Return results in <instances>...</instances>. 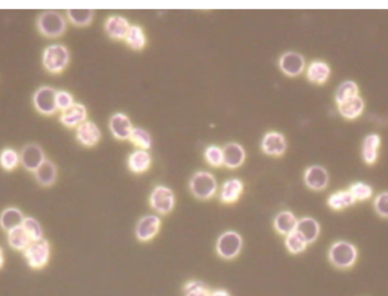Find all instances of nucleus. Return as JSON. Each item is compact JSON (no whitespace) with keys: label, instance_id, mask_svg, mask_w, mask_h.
<instances>
[{"label":"nucleus","instance_id":"30","mask_svg":"<svg viewBox=\"0 0 388 296\" xmlns=\"http://www.w3.org/2000/svg\"><path fill=\"white\" fill-rule=\"evenodd\" d=\"M7 242H8L12 249L15 250V251H22L23 252L31 244L32 241L28 237V233L24 230V228L21 226L7 233Z\"/></svg>","mask_w":388,"mask_h":296},{"label":"nucleus","instance_id":"4","mask_svg":"<svg viewBox=\"0 0 388 296\" xmlns=\"http://www.w3.org/2000/svg\"><path fill=\"white\" fill-rule=\"evenodd\" d=\"M188 189L192 196L201 201H207L216 196L218 191V183L216 177L207 170H199L192 175L188 182Z\"/></svg>","mask_w":388,"mask_h":296},{"label":"nucleus","instance_id":"15","mask_svg":"<svg viewBox=\"0 0 388 296\" xmlns=\"http://www.w3.org/2000/svg\"><path fill=\"white\" fill-rule=\"evenodd\" d=\"M108 127L112 136L118 141L130 140L132 131L134 129L130 117L124 113H114L113 116L110 117Z\"/></svg>","mask_w":388,"mask_h":296},{"label":"nucleus","instance_id":"3","mask_svg":"<svg viewBox=\"0 0 388 296\" xmlns=\"http://www.w3.org/2000/svg\"><path fill=\"white\" fill-rule=\"evenodd\" d=\"M357 246L348 241H337L333 243L328 250V260L335 268L350 269L358 260Z\"/></svg>","mask_w":388,"mask_h":296},{"label":"nucleus","instance_id":"14","mask_svg":"<svg viewBox=\"0 0 388 296\" xmlns=\"http://www.w3.org/2000/svg\"><path fill=\"white\" fill-rule=\"evenodd\" d=\"M303 181L308 189L319 192L328 186L329 174L323 166L312 165L304 172Z\"/></svg>","mask_w":388,"mask_h":296},{"label":"nucleus","instance_id":"20","mask_svg":"<svg viewBox=\"0 0 388 296\" xmlns=\"http://www.w3.org/2000/svg\"><path fill=\"white\" fill-rule=\"evenodd\" d=\"M33 175H35V182L39 185L42 186V187H51L56 183L57 177H58V168L51 159L47 158L40 167L35 170Z\"/></svg>","mask_w":388,"mask_h":296},{"label":"nucleus","instance_id":"36","mask_svg":"<svg viewBox=\"0 0 388 296\" xmlns=\"http://www.w3.org/2000/svg\"><path fill=\"white\" fill-rule=\"evenodd\" d=\"M204 160L207 161V164L213 168H220L224 166V152L222 148L218 145H208L204 149Z\"/></svg>","mask_w":388,"mask_h":296},{"label":"nucleus","instance_id":"25","mask_svg":"<svg viewBox=\"0 0 388 296\" xmlns=\"http://www.w3.org/2000/svg\"><path fill=\"white\" fill-rule=\"evenodd\" d=\"M152 158L147 150L136 149L127 158V167L132 173L144 174L150 169Z\"/></svg>","mask_w":388,"mask_h":296},{"label":"nucleus","instance_id":"41","mask_svg":"<svg viewBox=\"0 0 388 296\" xmlns=\"http://www.w3.org/2000/svg\"><path fill=\"white\" fill-rule=\"evenodd\" d=\"M74 104H76V101L71 92L66 91V90H57L56 104L58 111L62 113V111L69 109Z\"/></svg>","mask_w":388,"mask_h":296},{"label":"nucleus","instance_id":"19","mask_svg":"<svg viewBox=\"0 0 388 296\" xmlns=\"http://www.w3.org/2000/svg\"><path fill=\"white\" fill-rule=\"evenodd\" d=\"M245 191V184L240 178H229L220 187V200L225 205H233L238 202Z\"/></svg>","mask_w":388,"mask_h":296},{"label":"nucleus","instance_id":"5","mask_svg":"<svg viewBox=\"0 0 388 296\" xmlns=\"http://www.w3.org/2000/svg\"><path fill=\"white\" fill-rule=\"evenodd\" d=\"M28 267L35 270L44 269L49 263L51 255V243L46 239L31 242V244L23 251Z\"/></svg>","mask_w":388,"mask_h":296},{"label":"nucleus","instance_id":"32","mask_svg":"<svg viewBox=\"0 0 388 296\" xmlns=\"http://www.w3.org/2000/svg\"><path fill=\"white\" fill-rule=\"evenodd\" d=\"M358 95H359V86L357 83L354 81H344L336 89L335 102L341 104Z\"/></svg>","mask_w":388,"mask_h":296},{"label":"nucleus","instance_id":"10","mask_svg":"<svg viewBox=\"0 0 388 296\" xmlns=\"http://www.w3.org/2000/svg\"><path fill=\"white\" fill-rule=\"evenodd\" d=\"M161 228V219L157 214H146L139 219L135 226V237L140 242L154 240Z\"/></svg>","mask_w":388,"mask_h":296},{"label":"nucleus","instance_id":"1","mask_svg":"<svg viewBox=\"0 0 388 296\" xmlns=\"http://www.w3.org/2000/svg\"><path fill=\"white\" fill-rule=\"evenodd\" d=\"M69 62H71V53L65 44H49L42 51V57H41L42 66L53 75L62 74L69 67Z\"/></svg>","mask_w":388,"mask_h":296},{"label":"nucleus","instance_id":"37","mask_svg":"<svg viewBox=\"0 0 388 296\" xmlns=\"http://www.w3.org/2000/svg\"><path fill=\"white\" fill-rule=\"evenodd\" d=\"M22 227L28 233L32 242L44 239V230H42L40 223L35 218L26 217V219L23 221Z\"/></svg>","mask_w":388,"mask_h":296},{"label":"nucleus","instance_id":"9","mask_svg":"<svg viewBox=\"0 0 388 296\" xmlns=\"http://www.w3.org/2000/svg\"><path fill=\"white\" fill-rule=\"evenodd\" d=\"M19 159H21V165L24 169L28 170L30 173H35V170L40 167L47 157L44 154V150L38 143H28L24 145L21 151H19Z\"/></svg>","mask_w":388,"mask_h":296},{"label":"nucleus","instance_id":"11","mask_svg":"<svg viewBox=\"0 0 388 296\" xmlns=\"http://www.w3.org/2000/svg\"><path fill=\"white\" fill-rule=\"evenodd\" d=\"M279 70L288 77H297L306 70V58L297 51H286L279 59Z\"/></svg>","mask_w":388,"mask_h":296},{"label":"nucleus","instance_id":"35","mask_svg":"<svg viewBox=\"0 0 388 296\" xmlns=\"http://www.w3.org/2000/svg\"><path fill=\"white\" fill-rule=\"evenodd\" d=\"M130 141L138 149L141 150H149L152 147V136L150 133L148 132L147 129H142V127H134L132 131L131 136H130Z\"/></svg>","mask_w":388,"mask_h":296},{"label":"nucleus","instance_id":"43","mask_svg":"<svg viewBox=\"0 0 388 296\" xmlns=\"http://www.w3.org/2000/svg\"><path fill=\"white\" fill-rule=\"evenodd\" d=\"M3 265H5V255H3V249L0 248V269L3 268Z\"/></svg>","mask_w":388,"mask_h":296},{"label":"nucleus","instance_id":"31","mask_svg":"<svg viewBox=\"0 0 388 296\" xmlns=\"http://www.w3.org/2000/svg\"><path fill=\"white\" fill-rule=\"evenodd\" d=\"M66 19L69 23L78 28H85L90 26L94 19V10H66Z\"/></svg>","mask_w":388,"mask_h":296},{"label":"nucleus","instance_id":"18","mask_svg":"<svg viewBox=\"0 0 388 296\" xmlns=\"http://www.w3.org/2000/svg\"><path fill=\"white\" fill-rule=\"evenodd\" d=\"M224 152V166L229 169H238L245 164L247 152L243 145L236 142H231L222 148Z\"/></svg>","mask_w":388,"mask_h":296},{"label":"nucleus","instance_id":"40","mask_svg":"<svg viewBox=\"0 0 388 296\" xmlns=\"http://www.w3.org/2000/svg\"><path fill=\"white\" fill-rule=\"evenodd\" d=\"M373 208L379 217L388 219V191L379 193L373 200Z\"/></svg>","mask_w":388,"mask_h":296},{"label":"nucleus","instance_id":"8","mask_svg":"<svg viewBox=\"0 0 388 296\" xmlns=\"http://www.w3.org/2000/svg\"><path fill=\"white\" fill-rule=\"evenodd\" d=\"M149 205L157 214H168L176 205L175 193L165 185L155 186L149 196Z\"/></svg>","mask_w":388,"mask_h":296},{"label":"nucleus","instance_id":"26","mask_svg":"<svg viewBox=\"0 0 388 296\" xmlns=\"http://www.w3.org/2000/svg\"><path fill=\"white\" fill-rule=\"evenodd\" d=\"M295 230L303 237L308 244H312L319 237L320 225L315 218L303 217L299 219Z\"/></svg>","mask_w":388,"mask_h":296},{"label":"nucleus","instance_id":"22","mask_svg":"<svg viewBox=\"0 0 388 296\" xmlns=\"http://www.w3.org/2000/svg\"><path fill=\"white\" fill-rule=\"evenodd\" d=\"M298 221V218L293 212L290 210H283L276 214L272 226L279 235L288 237V234L293 233L297 230Z\"/></svg>","mask_w":388,"mask_h":296},{"label":"nucleus","instance_id":"13","mask_svg":"<svg viewBox=\"0 0 388 296\" xmlns=\"http://www.w3.org/2000/svg\"><path fill=\"white\" fill-rule=\"evenodd\" d=\"M101 129L92 120H85L76 129V141L85 148H94L100 142Z\"/></svg>","mask_w":388,"mask_h":296},{"label":"nucleus","instance_id":"21","mask_svg":"<svg viewBox=\"0 0 388 296\" xmlns=\"http://www.w3.org/2000/svg\"><path fill=\"white\" fill-rule=\"evenodd\" d=\"M330 73H332L330 67L326 62L313 60L307 67L306 76L309 80V82L313 83V84L323 85L328 81Z\"/></svg>","mask_w":388,"mask_h":296},{"label":"nucleus","instance_id":"24","mask_svg":"<svg viewBox=\"0 0 388 296\" xmlns=\"http://www.w3.org/2000/svg\"><path fill=\"white\" fill-rule=\"evenodd\" d=\"M26 216L22 210L16 207H8L0 212V228L6 233L22 226Z\"/></svg>","mask_w":388,"mask_h":296},{"label":"nucleus","instance_id":"28","mask_svg":"<svg viewBox=\"0 0 388 296\" xmlns=\"http://www.w3.org/2000/svg\"><path fill=\"white\" fill-rule=\"evenodd\" d=\"M124 41L131 48L132 50H143L148 44L147 35H146L143 28L138 24H131V28H130Z\"/></svg>","mask_w":388,"mask_h":296},{"label":"nucleus","instance_id":"2","mask_svg":"<svg viewBox=\"0 0 388 296\" xmlns=\"http://www.w3.org/2000/svg\"><path fill=\"white\" fill-rule=\"evenodd\" d=\"M35 26L39 33L44 38H60L67 30V19L57 10H44L37 17Z\"/></svg>","mask_w":388,"mask_h":296},{"label":"nucleus","instance_id":"16","mask_svg":"<svg viewBox=\"0 0 388 296\" xmlns=\"http://www.w3.org/2000/svg\"><path fill=\"white\" fill-rule=\"evenodd\" d=\"M85 120H88V109L81 102H76L69 109L60 113V124L67 129H76Z\"/></svg>","mask_w":388,"mask_h":296},{"label":"nucleus","instance_id":"38","mask_svg":"<svg viewBox=\"0 0 388 296\" xmlns=\"http://www.w3.org/2000/svg\"><path fill=\"white\" fill-rule=\"evenodd\" d=\"M349 192L353 196L357 201H367L373 194V189L371 185L364 182H357L349 187Z\"/></svg>","mask_w":388,"mask_h":296},{"label":"nucleus","instance_id":"7","mask_svg":"<svg viewBox=\"0 0 388 296\" xmlns=\"http://www.w3.org/2000/svg\"><path fill=\"white\" fill-rule=\"evenodd\" d=\"M57 90L51 85H41L32 95L35 111L42 116H53L58 111L56 104Z\"/></svg>","mask_w":388,"mask_h":296},{"label":"nucleus","instance_id":"42","mask_svg":"<svg viewBox=\"0 0 388 296\" xmlns=\"http://www.w3.org/2000/svg\"><path fill=\"white\" fill-rule=\"evenodd\" d=\"M210 296H232L229 290H224V288H218L211 292Z\"/></svg>","mask_w":388,"mask_h":296},{"label":"nucleus","instance_id":"12","mask_svg":"<svg viewBox=\"0 0 388 296\" xmlns=\"http://www.w3.org/2000/svg\"><path fill=\"white\" fill-rule=\"evenodd\" d=\"M261 150L270 157H282L288 150V141L282 133L272 131L263 136L261 140Z\"/></svg>","mask_w":388,"mask_h":296},{"label":"nucleus","instance_id":"33","mask_svg":"<svg viewBox=\"0 0 388 296\" xmlns=\"http://www.w3.org/2000/svg\"><path fill=\"white\" fill-rule=\"evenodd\" d=\"M21 165L19 152L13 148H5L0 152V167L5 172H14Z\"/></svg>","mask_w":388,"mask_h":296},{"label":"nucleus","instance_id":"23","mask_svg":"<svg viewBox=\"0 0 388 296\" xmlns=\"http://www.w3.org/2000/svg\"><path fill=\"white\" fill-rule=\"evenodd\" d=\"M382 145V138L377 133H371L363 139L361 155L367 165H375L378 159L379 148Z\"/></svg>","mask_w":388,"mask_h":296},{"label":"nucleus","instance_id":"29","mask_svg":"<svg viewBox=\"0 0 388 296\" xmlns=\"http://www.w3.org/2000/svg\"><path fill=\"white\" fill-rule=\"evenodd\" d=\"M355 202L357 200L349 192V189L337 191V192L330 194L327 198V205L334 212H341L344 209L350 208L352 205H355Z\"/></svg>","mask_w":388,"mask_h":296},{"label":"nucleus","instance_id":"17","mask_svg":"<svg viewBox=\"0 0 388 296\" xmlns=\"http://www.w3.org/2000/svg\"><path fill=\"white\" fill-rule=\"evenodd\" d=\"M131 24L129 19L122 15H110L107 17L104 23V30L106 35L113 40H124Z\"/></svg>","mask_w":388,"mask_h":296},{"label":"nucleus","instance_id":"27","mask_svg":"<svg viewBox=\"0 0 388 296\" xmlns=\"http://www.w3.org/2000/svg\"><path fill=\"white\" fill-rule=\"evenodd\" d=\"M337 107L338 113H341V116L344 117L345 120H357L364 111V100L362 97L358 95L343 104H337Z\"/></svg>","mask_w":388,"mask_h":296},{"label":"nucleus","instance_id":"34","mask_svg":"<svg viewBox=\"0 0 388 296\" xmlns=\"http://www.w3.org/2000/svg\"><path fill=\"white\" fill-rule=\"evenodd\" d=\"M308 244L303 237L294 230L293 233L288 234V237H285V248L291 255H300L307 250Z\"/></svg>","mask_w":388,"mask_h":296},{"label":"nucleus","instance_id":"6","mask_svg":"<svg viewBox=\"0 0 388 296\" xmlns=\"http://www.w3.org/2000/svg\"><path fill=\"white\" fill-rule=\"evenodd\" d=\"M243 249V239L235 230H226L216 241V252L224 260H234Z\"/></svg>","mask_w":388,"mask_h":296},{"label":"nucleus","instance_id":"39","mask_svg":"<svg viewBox=\"0 0 388 296\" xmlns=\"http://www.w3.org/2000/svg\"><path fill=\"white\" fill-rule=\"evenodd\" d=\"M184 296H210L211 290L201 281H188L183 287Z\"/></svg>","mask_w":388,"mask_h":296}]
</instances>
